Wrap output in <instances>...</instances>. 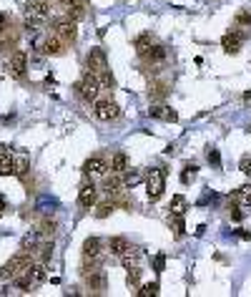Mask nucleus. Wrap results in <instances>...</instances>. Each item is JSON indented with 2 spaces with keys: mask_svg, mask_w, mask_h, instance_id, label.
<instances>
[{
  "mask_svg": "<svg viewBox=\"0 0 251 297\" xmlns=\"http://www.w3.org/2000/svg\"><path fill=\"white\" fill-rule=\"evenodd\" d=\"M166 189V169H151L149 176H146V194H149L151 202H158L161 194Z\"/></svg>",
  "mask_w": 251,
  "mask_h": 297,
  "instance_id": "obj_1",
  "label": "nucleus"
},
{
  "mask_svg": "<svg viewBox=\"0 0 251 297\" xmlns=\"http://www.w3.org/2000/svg\"><path fill=\"white\" fill-rule=\"evenodd\" d=\"M76 91H78V96L83 101H96L98 93H100V81H98V76H96L93 71H85L83 78L76 83Z\"/></svg>",
  "mask_w": 251,
  "mask_h": 297,
  "instance_id": "obj_2",
  "label": "nucleus"
},
{
  "mask_svg": "<svg viewBox=\"0 0 251 297\" xmlns=\"http://www.w3.org/2000/svg\"><path fill=\"white\" fill-rule=\"evenodd\" d=\"M93 116L98 121H113V118L121 116V109H118V103H113L111 98H96L93 101Z\"/></svg>",
  "mask_w": 251,
  "mask_h": 297,
  "instance_id": "obj_3",
  "label": "nucleus"
},
{
  "mask_svg": "<svg viewBox=\"0 0 251 297\" xmlns=\"http://www.w3.org/2000/svg\"><path fill=\"white\" fill-rule=\"evenodd\" d=\"M28 267H31V257H28L25 252H23V255H16L13 260H8L0 275H3V277H10V279H16L18 275L28 272Z\"/></svg>",
  "mask_w": 251,
  "mask_h": 297,
  "instance_id": "obj_4",
  "label": "nucleus"
},
{
  "mask_svg": "<svg viewBox=\"0 0 251 297\" xmlns=\"http://www.w3.org/2000/svg\"><path fill=\"white\" fill-rule=\"evenodd\" d=\"M25 16H28V20L43 23L50 16V5L46 3V0H28L25 3Z\"/></svg>",
  "mask_w": 251,
  "mask_h": 297,
  "instance_id": "obj_5",
  "label": "nucleus"
},
{
  "mask_svg": "<svg viewBox=\"0 0 251 297\" xmlns=\"http://www.w3.org/2000/svg\"><path fill=\"white\" fill-rule=\"evenodd\" d=\"M108 169H111V164H108L103 156H91V159L83 164V171H85L88 176H103Z\"/></svg>",
  "mask_w": 251,
  "mask_h": 297,
  "instance_id": "obj_6",
  "label": "nucleus"
},
{
  "mask_svg": "<svg viewBox=\"0 0 251 297\" xmlns=\"http://www.w3.org/2000/svg\"><path fill=\"white\" fill-rule=\"evenodd\" d=\"M85 63H88V71H93V73H100V71H106V68H108L106 53H103L100 48H93L91 53H88Z\"/></svg>",
  "mask_w": 251,
  "mask_h": 297,
  "instance_id": "obj_7",
  "label": "nucleus"
},
{
  "mask_svg": "<svg viewBox=\"0 0 251 297\" xmlns=\"http://www.w3.org/2000/svg\"><path fill=\"white\" fill-rule=\"evenodd\" d=\"M96 194H98V189L93 182H85L78 191V204L83 206V209H91V206L96 204Z\"/></svg>",
  "mask_w": 251,
  "mask_h": 297,
  "instance_id": "obj_8",
  "label": "nucleus"
},
{
  "mask_svg": "<svg viewBox=\"0 0 251 297\" xmlns=\"http://www.w3.org/2000/svg\"><path fill=\"white\" fill-rule=\"evenodd\" d=\"M100 255H103V252H100V240H98V237H88V240L83 242V257L91 260L93 264H98Z\"/></svg>",
  "mask_w": 251,
  "mask_h": 297,
  "instance_id": "obj_9",
  "label": "nucleus"
},
{
  "mask_svg": "<svg viewBox=\"0 0 251 297\" xmlns=\"http://www.w3.org/2000/svg\"><path fill=\"white\" fill-rule=\"evenodd\" d=\"M55 33L61 36L66 43H73L78 38V28H76V20H70V18H66V20H61L55 25Z\"/></svg>",
  "mask_w": 251,
  "mask_h": 297,
  "instance_id": "obj_10",
  "label": "nucleus"
},
{
  "mask_svg": "<svg viewBox=\"0 0 251 297\" xmlns=\"http://www.w3.org/2000/svg\"><path fill=\"white\" fill-rule=\"evenodd\" d=\"M8 68H10L13 76H18V78H20L23 73H25V68H28V53H25V51H16V53L10 56Z\"/></svg>",
  "mask_w": 251,
  "mask_h": 297,
  "instance_id": "obj_11",
  "label": "nucleus"
},
{
  "mask_svg": "<svg viewBox=\"0 0 251 297\" xmlns=\"http://www.w3.org/2000/svg\"><path fill=\"white\" fill-rule=\"evenodd\" d=\"M141 56L146 58V63L158 66V63H164V61H166V48H164V46H153V43H151V46L146 48Z\"/></svg>",
  "mask_w": 251,
  "mask_h": 297,
  "instance_id": "obj_12",
  "label": "nucleus"
},
{
  "mask_svg": "<svg viewBox=\"0 0 251 297\" xmlns=\"http://www.w3.org/2000/svg\"><path fill=\"white\" fill-rule=\"evenodd\" d=\"M85 282L93 292H103L106 290V272L103 270H91V275L85 272Z\"/></svg>",
  "mask_w": 251,
  "mask_h": 297,
  "instance_id": "obj_13",
  "label": "nucleus"
},
{
  "mask_svg": "<svg viewBox=\"0 0 251 297\" xmlns=\"http://www.w3.org/2000/svg\"><path fill=\"white\" fill-rule=\"evenodd\" d=\"M231 202L234 204H239V206H244V209H251V184H244V186H239L231 194Z\"/></svg>",
  "mask_w": 251,
  "mask_h": 297,
  "instance_id": "obj_14",
  "label": "nucleus"
},
{
  "mask_svg": "<svg viewBox=\"0 0 251 297\" xmlns=\"http://www.w3.org/2000/svg\"><path fill=\"white\" fill-rule=\"evenodd\" d=\"M241 33H226L224 38H221V46H224L226 53H239L241 51Z\"/></svg>",
  "mask_w": 251,
  "mask_h": 297,
  "instance_id": "obj_15",
  "label": "nucleus"
},
{
  "mask_svg": "<svg viewBox=\"0 0 251 297\" xmlns=\"http://www.w3.org/2000/svg\"><path fill=\"white\" fill-rule=\"evenodd\" d=\"M149 116L164 118V121H179V113H176L173 109H168V106H153V109H149Z\"/></svg>",
  "mask_w": 251,
  "mask_h": 297,
  "instance_id": "obj_16",
  "label": "nucleus"
},
{
  "mask_svg": "<svg viewBox=\"0 0 251 297\" xmlns=\"http://www.w3.org/2000/svg\"><path fill=\"white\" fill-rule=\"evenodd\" d=\"M66 46V40L61 36H53V38H46V53L48 56H63V48Z\"/></svg>",
  "mask_w": 251,
  "mask_h": 297,
  "instance_id": "obj_17",
  "label": "nucleus"
},
{
  "mask_svg": "<svg viewBox=\"0 0 251 297\" xmlns=\"http://www.w3.org/2000/svg\"><path fill=\"white\" fill-rule=\"evenodd\" d=\"M126 169H128V156H126V151H116L111 156V171L113 174H123Z\"/></svg>",
  "mask_w": 251,
  "mask_h": 297,
  "instance_id": "obj_18",
  "label": "nucleus"
},
{
  "mask_svg": "<svg viewBox=\"0 0 251 297\" xmlns=\"http://www.w3.org/2000/svg\"><path fill=\"white\" fill-rule=\"evenodd\" d=\"M28 275H31L33 285H40V282H46V277H48V272H46V262L31 264V267H28Z\"/></svg>",
  "mask_w": 251,
  "mask_h": 297,
  "instance_id": "obj_19",
  "label": "nucleus"
},
{
  "mask_svg": "<svg viewBox=\"0 0 251 297\" xmlns=\"http://www.w3.org/2000/svg\"><path fill=\"white\" fill-rule=\"evenodd\" d=\"M16 174V161L8 151H0V176H10Z\"/></svg>",
  "mask_w": 251,
  "mask_h": 297,
  "instance_id": "obj_20",
  "label": "nucleus"
},
{
  "mask_svg": "<svg viewBox=\"0 0 251 297\" xmlns=\"http://www.w3.org/2000/svg\"><path fill=\"white\" fill-rule=\"evenodd\" d=\"M138 257H141V252L134 249V247H128L123 255H121V264L126 267V270H131V267H138Z\"/></svg>",
  "mask_w": 251,
  "mask_h": 297,
  "instance_id": "obj_21",
  "label": "nucleus"
},
{
  "mask_svg": "<svg viewBox=\"0 0 251 297\" xmlns=\"http://www.w3.org/2000/svg\"><path fill=\"white\" fill-rule=\"evenodd\" d=\"M108 249H111V255L121 257L123 252L128 249V240H126V237H111V242H108Z\"/></svg>",
  "mask_w": 251,
  "mask_h": 297,
  "instance_id": "obj_22",
  "label": "nucleus"
},
{
  "mask_svg": "<svg viewBox=\"0 0 251 297\" xmlns=\"http://www.w3.org/2000/svg\"><path fill=\"white\" fill-rule=\"evenodd\" d=\"M83 16H85V3H83V0H78V3H76V0L68 3V18L70 20H81Z\"/></svg>",
  "mask_w": 251,
  "mask_h": 297,
  "instance_id": "obj_23",
  "label": "nucleus"
},
{
  "mask_svg": "<svg viewBox=\"0 0 251 297\" xmlns=\"http://www.w3.org/2000/svg\"><path fill=\"white\" fill-rule=\"evenodd\" d=\"M126 285H128V290H138L141 287V270H138V267H131V270H128Z\"/></svg>",
  "mask_w": 251,
  "mask_h": 297,
  "instance_id": "obj_24",
  "label": "nucleus"
},
{
  "mask_svg": "<svg viewBox=\"0 0 251 297\" xmlns=\"http://www.w3.org/2000/svg\"><path fill=\"white\" fill-rule=\"evenodd\" d=\"M184 204H186V199L181 197V194H176L173 199H171V214H176V217H184Z\"/></svg>",
  "mask_w": 251,
  "mask_h": 297,
  "instance_id": "obj_25",
  "label": "nucleus"
},
{
  "mask_svg": "<svg viewBox=\"0 0 251 297\" xmlns=\"http://www.w3.org/2000/svg\"><path fill=\"white\" fill-rule=\"evenodd\" d=\"M96 76H98V81H100V88H108V91H111V88L116 86V81H113V76H111L108 68L100 71V73H96Z\"/></svg>",
  "mask_w": 251,
  "mask_h": 297,
  "instance_id": "obj_26",
  "label": "nucleus"
},
{
  "mask_svg": "<svg viewBox=\"0 0 251 297\" xmlns=\"http://www.w3.org/2000/svg\"><path fill=\"white\" fill-rule=\"evenodd\" d=\"M123 186V179H121V174H116V176H111V179H106V191L108 194H116L118 189Z\"/></svg>",
  "mask_w": 251,
  "mask_h": 297,
  "instance_id": "obj_27",
  "label": "nucleus"
},
{
  "mask_svg": "<svg viewBox=\"0 0 251 297\" xmlns=\"http://www.w3.org/2000/svg\"><path fill=\"white\" fill-rule=\"evenodd\" d=\"M134 46H136V51H138V53H143L146 48L151 46V33H141V36L136 38V43H134Z\"/></svg>",
  "mask_w": 251,
  "mask_h": 297,
  "instance_id": "obj_28",
  "label": "nucleus"
},
{
  "mask_svg": "<svg viewBox=\"0 0 251 297\" xmlns=\"http://www.w3.org/2000/svg\"><path fill=\"white\" fill-rule=\"evenodd\" d=\"M158 295V282H151V285H141L138 297H156Z\"/></svg>",
  "mask_w": 251,
  "mask_h": 297,
  "instance_id": "obj_29",
  "label": "nucleus"
},
{
  "mask_svg": "<svg viewBox=\"0 0 251 297\" xmlns=\"http://www.w3.org/2000/svg\"><path fill=\"white\" fill-rule=\"evenodd\" d=\"M236 25H251V13L249 10H239L236 13V18H234Z\"/></svg>",
  "mask_w": 251,
  "mask_h": 297,
  "instance_id": "obj_30",
  "label": "nucleus"
},
{
  "mask_svg": "<svg viewBox=\"0 0 251 297\" xmlns=\"http://www.w3.org/2000/svg\"><path fill=\"white\" fill-rule=\"evenodd\" d=\"M35 242H38V234H25V237H23V249L31 252V249L35 247Z\"/></svg>",
  "mask_w": 251,
  "mask_h": 297,
  "instance_id": "obj_31",
  "label": "nucleus"
},
{
  "mask_svg": "<svg viewBox=\"0 0 251 297\" xmlns=\"http://www.w3.org/2000/svg\"><path fill=\"white\" fill-rule=\"evenodd\" d=\"M111 212H113V204H111V202H106V204H100V206H98L96 217H98V219H103V217H108Z\"/></svg>",
  "mask_w": 251,
  "mask_h": 297,
  "instance_id": "obj_32",
  "label": "nucleus"
},
{
  "mask_svg": "<svg viewBox=\"0 0 251 297\" xmlns=\"http://www.w3.org/2000/svg\"><path fill=\"white\" fill-rule=\"evenodd\" d=\"M239 169H241L246 176H251V156H241V161H239Z\"/></svg>",
  "mask_w": 251,
  "mask_h": 297,
  "instance_id": "obj_33",
  "label": "nucleus"
},
{
  "mask_svg": "<svg viewBox=\"0 0 251 297\" xmlns=\"http://www.w3.org/2000/svg\"><path fill=\"white\" fill-rule=\"evenodd\" d=\"M40 249H43V252H40V255H43V262H48V260L53 257V242H48V244H43Z\"/></svg>",
  "mask_w": 251,
  "mask_h": 297,
  "instance_id": "obj_34",
  "label": "nucleus"
},
{
  "mask_svg": "<svg viewBox=\"0 0 251 297\" xmlns=\"http://www.w3.org/2000/svg\"><path fill=\"white\" fill-rule=\"evenodd\" d=\"M138 182H141V176H138V174L134 171V174H128L126 179H123V186H136Z\"/></svg>",
  "mask_w": 251,
  "mask_h": 297,
  "instance_id": "obj_35",
  "label": "nucleus"
},
{
  "mask_svg": "<svg viewBox=\"0 0 251 297\" xmlns=\"http://www.w3.org/2000/svg\"><path fill=\"white\" fill-rule=\"evenodd\" d=\"M40 232H43V234H53V232H55V222H48V219H46V222L40 224Z\"/></svg>",
  "mask_w": 251,
  "mask_h": 297,
  "instance_id": "obj_36",
  "label": "nucleus"
},
{
  "mask_svg": "<svg viewBox=\"0 0 251 297\" xmlns=\"http://www.w3.org/2000/svg\"><path fill=\"white\" fill-rule=\"evenodd\" d=\"M209 164L221 167V156H218V151H216V148H211V151H209Z\"/></svg>",
  "mask_w": 251,
  "mask_h": 297,
  "instance_id": "obj_37",
  "label": "nucleus"
},
{
  "mask_svg": "<svg viewBox=\"0 0 251 297\" xmlns=\"http://www.w3.org/2000/svg\"><path fill=\"white\" fill-rule=\"evenodd\" d=\"M25 171H28V159H20L18 164H16V174H18V176H23Z\"/></svg>",
  "mask_w": 251,
  "mask_h": 297,
  "instance_id": "obj_38",
  "label": "nucleus"
},
{
  "mask_svg": "<svg viewBox=\"0 0 251 297\" xmlns=\"http://www.w3.org/2000/svg\"><path fill=\"white\" fill-rule=\"evenodd\" d=\"M184 229H186V227H184V219L176 217V237H184Z\"/></svg>",
  "mask_w": 251,
  "mask_h": 297,
  "instance_id": "obj_39",
  "label": "nucleus"
},
{
  "mask_svg": "<svg viewBox=\"0 0 251 297\" xmlns=\"http://www.w3.org/2000/svg\"><path fill=\"white\" fill-rule=\"evenodd\" d=\"M153 264H156V272H164V264H166V257H164V255H158Z\"/></svg>",
  "mask_w": 251,
  "mask_h": 297,
  "instance_id": "obj_40",
  "label": "nucleus"
},
{
  "mask_svg": "<svg viewBox=\"0 0 251 297\" xmlns=\"http://www.w3.org/2000/svg\"><path fill=\"white\" fill-rule=\"evenodd\" d=\"M231 209H234V212H231V219H234V222H241L244 212H241V209H236V206H231Z\"/></svg>",
  "mask_w": 251,
  "mask_h": 297,
  "instance_id": "obj_41",
  "label": "nucleus"
},
{
  "mask_svg": "<svg viewBox=\"0 0 251 297\" xmlns=\"http://www.w3.org/2000/svg\"><path fill=\"white\" fill-rule=\"evenodd\" d=\"M164 93H166V86H164V83H158V86H156V91H153V96H164Z\"/></svg>",
  "mask_w": 251,
  "mask_h": 297,
  "instance_id": "obj_42",
  "label": "nucleus"
},
{
  "mask_svg": "<svg viewBox=\"0 0 251 297\" xmlns=\"http://www.w3.org/2000/svg\"><path fill=\"white\" fill-rule=\"evenodd\" d=\"M5 25H8V18H5V13H0V33L5 31Z\"/></svg>",
  "mask_w": 251,
  "mask_h": 297,
  "instance_id": "obj_43",
  "label": "nucleus"
},
{
  "mask_svg": "<svg viewBox=\"0 0 251 297\" xmlns=\"http://www.w3.org/2000/svg\"><path fill=\"white\" fill-rule=\"evenodd\" d=\"M0 214H3V197H0Z\"/></svg>",
  "mask_w": 251,
  "mask_h": 297,
  "instance_id": "obj_44",
  "label": "nucleus"
},
{
  "mask_svg": "<svg viewBox=\"0 0 251 297\" xmlns=\"http://www.w3.org/2000/svg\"><path fill=\"white\" fill-rule=\"evenodd\" d=\"M63 3H66V5H68V3H73V0H63Z\"/></svg>",
  "mask_w": 251,
  "mask_h": 297,
  "instance_id": "obj_45",
  "label": "nucleus"
}]
</instances>
